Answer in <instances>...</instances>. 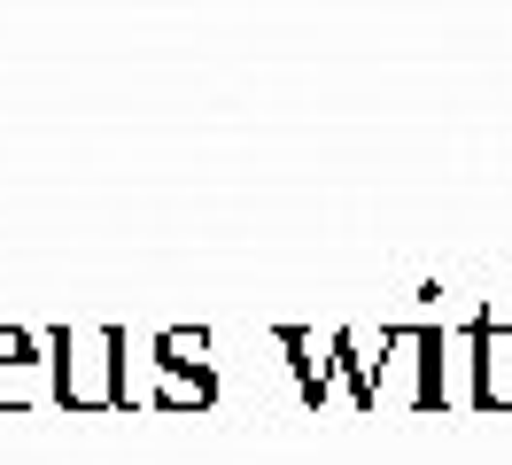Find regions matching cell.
<instances>
[{
	"label": "cell",
	"mask_w": 512,
	"mask_h": 465,
	"mask_svg": "<svg viewBox=\"0 0 512 465\" xmlns=\"http://www.w3.org/2000/svg\"><path fill=\"white\" fill-rule=\"evenodd\" d=\"M24 349H32L24 334H0V403L32 396V380H24V365H32V357H24Z\"/></svg>",
	"instance_id": "6da1fadb"
}]
</instances>
